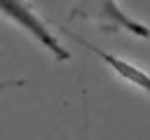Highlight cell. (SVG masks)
I'll return each mask as SVG.
<instances>
[{
	"instance_id": "1",
	"label": "cell",
	"mask_w": 150,
	"mask_h": 140,
	"mask_svg": "<svg viewBox=\"0 0 150 140\" xmlns=\"http://www.w3.org/2000/svg\"><path fill=\"white\" fill-rule=\"evenodd\" d=\"M70 19L94 23L105 33H124L150 42V26L131 16L120 0H75L70 7Z\"/></svg>"
},
{
	"instance_id": "2",
	"label": "cell",
	"mask_w": 150,
	"mask_h": 140,
	"mask_svg": "<svg viewBox=\"0 0 150 140\" xmlns=\"http://www.w3.org/2000/svg\"><path fill=\"white\" fill-rule=\"evenodd\" d=\"M0 16L30 35L38 44H42L56 61H70L68 47L61 42L56 30L45 21V16L33 7L30 0H0Z\"/></svg>"
}]
</instances>
